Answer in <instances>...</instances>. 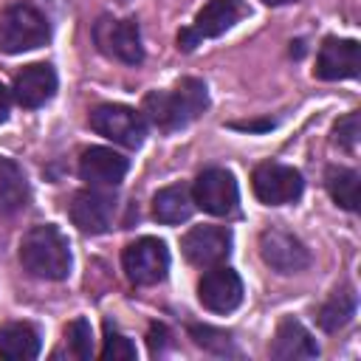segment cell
I'll return each instance as SVG.
<instances>
[{
	"label": "cell",
	"mask_w": 361,
	"mask_h": 361,
	"mask_svg": "<svg viewBox=\"0 0 361 361\" xmlns=\"http://www.w3.org/2000/svg\"><path fill=\"white\" fill-rule=\"evenodd\" d=\"M209 107L206 85L195 76L180 79L172 90H152L144 96V116L164 133L183 130Z\"/></svg>",
	"instance_id": "cell-1"
},
{
	"label": "cell",
	"mask_w": 361,
	"mask_h": 361,
	"mask_svg": "<svg viewBox=\"0 0 361 361\" xmlns=\"http://www.w3.org/2000/svg\"><path fill=\"white\" fill-rule=\"evenodd\" d=\"M20 262L37 279H51V282L65 279L71 274V245H68V237L56 226H51V223L34 226L20 240Z\"/></svg>",
	"instance_id": "cell-2"
},
{
	"label": "cell",
	"mask_w": 361,
	"mask_h": 361,
	"mask_svg": "<svg viewBox=\"0 0 361 361\" xmlns=\"http://www.w3.org/2000/svg\"><path fill=\"white\" fill-rule=\"evenodd\" d=\"M51 37L48 17L31 3H11L0 11V51L23 54L45 45Z\"/></svg>",
	"instance_id": "cell-3"
},
{
	"label": "cell",
	"mask_w": 361,
	"mask_h": 361,
	"mask_svg": "<svg viewBox=\"0 0 361 361\" xmlns=\"http://www.w3.org/2000/svg\"><path fill=\"white\" fill-rule=\"evenodd\" d=\"M245 14H248V6H245L243 0H209V3L197 11L195 23L178 34V48L192 51L197 42L226 34V31H228L237 20H243Z\"/></svg>",
	"instance_id": "cell-4"
},
{
	"label": "cell",
	"mask_w": 361,
	"mask_h": 361,
	"mask_svg": "<svg viewBox=\"0 0 361 361\" xmlns=\"http://www.w3.org/2000/svg\"><path fill=\"white\" fill-rule=\"evenodd\" d=\"M87 121L99 135H104L121 147H130V149L141 147L144 135H147L144 116L127 104H99L90 110Z\"/></svg>",
	"instance_id": "cell-5"
},
{
	"label": "cell",
	"mask_w": 361,
	"mask_h": 361,
	"mask_svg": "<svg viewBox=\"0 0 361 361\" xmlns=\"http://www.w3.org/2000/svg\"><path fill=\"white\" fill-rule=\"evenodd\" d=\"M124 274L133 285H158L169 271V251L158 237H141L121 254Z\"/></svg>",
	"instance_id": "cell-6"
},
{
	"label": "cell",
	"mask_w": 361,
	"mask_h": 361,
	"mask_svg": "<svg viewBox=\"0 0 361 361\" xmlns=\"http://www.w3.org/2000/svg\"><path fill=\"white\" fill-rule=\"evenodd\" d=\"M93 39L99 51L110 59H118L124 65H138L144 59L141 34L135 20H116V17H99L93 25Z\"/></svg>",
	"instance_id": "cell-7"
},
{
	"label": "cell",
	"mask_w": 361,
	"mask_h": 361,
	"mask_svg": "<svg viewBox=\"0 0 361 361\" xmlns=\"http://www.w3.org/2000/svg\"><path fill=\"white\" fill-rule=\"evenodd\" d=\"M251 189L257 195L259 203L265 206H285V203H293L299 200L302 189H305V180H302V172L288 166V164H259L251 175Z\"/></svg>",
	"instance_id": "cell-8"
},
{
	"label": "cell",
	"mask_w": 361,
	"mask_h": 361,
	"mask_svg": "<svg viewBox=\"0 0 361 361\" xmlns=\"http://www.w3.org/2000/svg\"><path fill=\"white\" fill-rule=\"evenodd\" d=\"M237 180L228 169L212 166L203 169L192 186V200L195 206H200L203 212L214 214V217H226L237 209Z\"/></svg>",
	"instance_id": "cell-9"
},
{
	"label": "cell",
	"mask_w": 361,
	"mask_h": 361,
	"mask_svg": "<svg viewBox=\"0 0 361 361\" xmlns=\"http://www.w3.org/2000/svg\"><path fill=\"white\" fill-rule=\"evenodd\" d=\"M259 254L265 265L274 268L276 274H299L310 265V254L305 243L285 228H265L259 234Z\"/></svg>",
	"instance_id": "cell-10"
},
{
	"label": "cell",
	"mask_w": 361,
	"mask_h": 361,
	"mask_svg": "<svg viewBox=\"0 0 361 361\" xmlns=\"http://www.w3.org/2000/svg\"><path fill=\"white\" fill-rule=\"evenodd\" d=\"M183 257L197 268H214L231 254V231L223 226H195L180 240Z\"/></svg>",
	"instance_id": "cell-11"
},
{
	"label": "cell",
	"mask_w": 361,
	"mask_h": 361,
	"mask_svg": "<svg viewBox=\"0 0 361 361\" xmlns=\"http://www.w3.org/2000/svg\"><path fill=\"white\" fill-rule=\"evenodd\" d=\"M71 220L85 234H104L116 220V197L110 192H102L99 186L82 189L73 195Z\"/></svg>",
	"instance_id": "cell-12"
},
{
	"label": "cell",
	"mask_w": 361,
	"mask_h": 361,
	"mask_svg": "<svg viewBox=\"0 0 361 361\" xmlns=\"http://www.w3.org/2000/svg\"><path fill=\"white\" fill-rule=\"evenodd\" d=\"M197 299L212 313H231L243 302V279L226 265L209 268L197 282Z\"/></svg>",
	"instance_id": "cell-13"
},
{
	"label": "cell",
	"mask_w": 361,
	"mask_h": 361,
	"mask_svg": "<svg viewBox=\"0 0 361 361\" xmlns=\"http://www.w3.org/2000/svg\"><path fill=\"white\" fill-rule=\"evenodd\" d=\"M361 68V48L355 39H338V37H327L319 48L316 56V68L313 73L324 82H336V79H355Z\"/></svg>",
	"instance_id": "cell-14"
},
{
	"label": "cell",
	"mask_w": 361,
	"mask_h": 361,
	"mask_svg": "<svg viewBox=\"0 0 361 361\" xmlns=\"http://www.w3.org/2000/svg\"><path fill=\"white\" fill-rule=\"evenodd\" d=\"M79 175L90 186H118L127 175V158L110 147H90L79 158Z\"/></svg>",
	"instance_id": "cell-15"
},
{
	"label": "cell",
	"mask_w": 361,
	"mask_h": 361,
	"mask_svg": "<svg viewBox=\"0 0 361 361\" xmlns=\"http://www.w3.org/2000/svg\"><path fill=\"white\" fill-rule=\"evenodd\" d=\"M56 93V73L51 65L45 62H34V65H25L17 76H14V99L20 107H39L45 104L51 96Z\"/></svg>",
	"instance_id": "cell-16"
},
{
	"label": "cell",
	"mask_w": 361,
	"mask_h": 361,
	"mask_svg": "<svg viewBox=\"0 0 361 361\" xmlns=\"http://www.w3.org/2000/svg\"><path fill=\"white\" fill-rule=\"evenodd\" d=\"M319 344L307 333V327L296 319H282L276 324L274 341H271V358L276 361H302V358H316Z\"/></svg>",
	"instance_id": "cell-17"
},
{
	"label": "cell",
	"mask_w": 361,
	"mask_h": 361,
	"mask_svg": "<svg viewBox=\"0 0 361 361\" xmlns=\"http://www.w3.org/2000/svg\"><path fill=\"white\" fill-rule=\"evenodd\" d=\"M39 355V333L28 322H8L0 327V358L31 361Z\"/></svg>",
	"instance_id": "cell-18"
},
{
	"label": "cell",
	"mask_w": 361,
	"mask_h": 361,
	"mask_svg": "<svg viewBox=\"0 0 361 361\" xmlns=\"http://www.w3.org/2000/svg\"><path fill=\"white\" fill-rule=\"evenodd\" d=\"M192 212H195V200L183 183L166 186V189L155 192V197H152V217L164 226H178L183 220H189Z\"/></svg>",
	"instance_id": "cell-19"
},
{
	"label": "cell",
	"mask_w": 361,
	"mask_h": 361,
	"mask_svg": "<svg viewBox=\"0 0 361 361\" xmlns=\"http://www.w3.org/2000/svg\"><path fill=\"white\" fill-rule=\"evenodd\" d=\"M28 203V183L23 169L0 155V214H14Z\"/></svg>",
	"instance_id": "cell-20"
},
{
	"label": "cell",
	"mask_w": 361,
	"mask_h": 361,
	"mask_svg": "<svg viewBox=\"0 0 361 361\" xmlns=\"http://www.w3.org/2000/svg\"><path fill=\"white\" fill-rule=\"evenodd\" d=\"M355 305H358V299H355V290H353L350 285L333 290V296H330V299L322 305V310H319V324H322L327 333H336L338 327H344V324L353 319Z\"/></svg>",
	"instance_id": "cell-21"
},
{
	"label": "cell",
	"mask_w": 361,
	"mask_h": 361,
	"mask_svg": "<svg viewBox=\"0 0 361 361\" xmlns=\"http://www.w3.org/2000/svg\"><path fill=\"white\" fill-rule=\"evenodd\" d=\"M324 186L330 192V197L347 209V212H355L358 209V172L355 169H347V166H330L324 172Z\"/></svg>",
	"instance_id": "cell-22"
},
{
	"label": "cell",
	"mask_w": 361,
	"mask_h": 361,
	"mask_svg": "<svg viewBox=\"0 0 361 361\" xmlns=\"http://www.w3.org/2000/svg\"><path fill=\"white\" fill-rule=\"evenodd\" d=\"M65 341H68V353L87 361L93 355V333H90V324L85 319H73L68 327H65Z\"/></svg>",
	"instance_id": "cell-23"
},
{
	"label": "cell",
	"mask_w": 361,
	"mask_h": 361,
	"mask_svg": "<svg viewBox=\"0 0 361 361\" xmlns=\"http://www.w3.org/2000/svg\"><path fill=\"white\" fill-rule=\"evenodd\" d=\"M104 361H133L135 358V347L127 336H121L110 322L104 324V347L99 353Z\"/></svg>",
	"instance_id": "cell-24"
},
{
	"label": "cell",
	"mask_w": 361,
	"mask_h": 361,
	"mask_svg": "<svg viewBox=\"0 0 361 361\" xmlns=\"http://www.w3.org/2000/svg\"><path fill=\"white\" fill-rule=\"evenodd\" d=\"M333 133H336V144H338V147H344L347 152H355L358 135H361V118H358V113L344 116V118L336 124Z\"/></svg>",
	"instance_id": "cell-25"
},
{
	"label": "cell",
	"mask_w": 361,
	"mask_h": 361,
	"mask_svg": "<svg viewBox=\"0 0 361 361\" xmlns=\"http://www.w3.org/2000/svg\"><path fill=\"white\" fill-rule=\"evenodd\" d=\"M192 336H195V341H197L200 347L214 350V344H217V353H231L228 336H223V333H217V330H212V327H192Z\"/></svg>",
	"instance_id": "cell-26"
},
{
	"label": "cell",
	"mask_w": 361,
	"mask_h": 361,
	"mask_svg": "<svg viewBox=\"0 0 361 361\" xmlns=\"http://www.w3.org/2000/svg\"><path fill=\"white\" fill-rule=\"evenodd\" d=\"M166 338H169L166 327H164V324H152V327H149V336H147V341H149V353L158 355V353L166 347Z\"/></svg>",
	"instance_id": "cell-27"
},
{
	"label": "cell",
	"mask_w": 361,
	"mask_h": 361,
	"mask_svg": "<svg viewBox=\"0 0 361 361\" xmlns=\"http://www.w3.org/2000/svg\"><path fill=\"white\" fill-rule=\"evenodd\" d=\"M8 110H11V93H8V87L0 82V124L8 118Z\"/></svg>",
	"instance_id": "cell-28"
},
{
	"label": "cell",
	"mask_w": 361,
	"mask_h": 361,
	"mask_svg": "<svg viewBox=\"0 0 361 361\" xmlns=\"http://www.w3.org/2000/svg\"><path fill=\"white\" fill-rule=\"evenodd\" d=\"M265 6H290V3H299V0H262Z\"/></svg>",
	"instance_id": "cell-29"
}]
</instances>
